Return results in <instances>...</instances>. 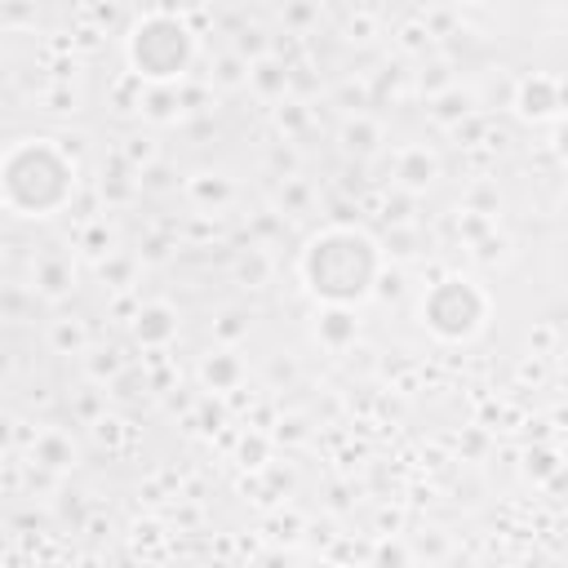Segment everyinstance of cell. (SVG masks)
I'll return each mask as SVG.
<instances>
[{
	"instance_id": "11",
	"label": "cell",
	"mask_w": 568,
	"mask_h": 568,
	"mask_svg": "<svg viewBox=\"0 0 568 568\" xmlns=\"http://www.w3.org/2000/svg\"><path fill=\"white\" fill-rule=\"evenodd\" d=\"M231 275H235V280H240L244 288H262V284L271 280V257H266L262 248H244V253L235 257Z\"/></svg>"
},
{
	"instance_id": "8",
	"label": "cell",
	"mask_w": 568,
	"mask_h": 568,
	"mask_svg": "<svg viewBox=\"0 0 568 568\" xmlns=\"http://www.w3.org/2000/svg\"><path fill=\"white\" fill-rule=\"evenodd\" d=\"M435 173H439V164H435V155H430L426 146H404V151L395 155V178H399V186H408V191L430 186Z\"/></svg>"
},
{
	"instance_id": "7",
	"label": "cell",
	"mask_w": 568,
	"mask_h": 568,
	"mask_svg": "<svg viewBox=\"0 0 568 568\" xmlns=\"http://www.w3.org/2000/svg\"><path fill=\"white\" fill-rule=\"evenodd\" d=\"M315 337L328 346V351H346L355 337H359V315L355 306H324L315 315Z\"/></svg>"
},
{
	"instance_id": "3",
	"label": "cell",
	"mask_w": 568,
	"mask_h": 568,
	"mask_svg": "<svg viewBox=\"0 0 568 568\" xmlns=\"http://www.w3.org/2000/svg\"><path fill=\"white\" fill-rule=\"evenodd\" d=\"M129 71L151 89H173L195 62V31L182 13L146 9L129 31Z\"/></svg>"
},
{
	"instance_id": "9",
	"label": "cell",
	"mask_w": 568,
	"mask_h": 568,
	"mask_svg": "<svg viewBox=\"0 0 568 568\" xmlns=\"http://www.w3.org/2000/svg\"><path fill=\"white\" fill-rule=\"evenodd\" d=\"M31 457L44 470H67V466H75V439L67 430H40L31 444Z\"/></svg>"
},
{
	"instance_id": "1",
	"label": "cell",
	"mask_w": 568,
	"mask_h": 568,
	"mask_svg": "<svg viewBox=\"0 0 568 568\" xmlns=\"http://www.w3.org/2000/svg\"><path fill=\"white\" fill-rule=\"evenodd\" d=\"M297 275L324 306H359L382 284V248L359 226H324L297 257Z\"/></svg>"
},
{
	"instance_id": "4",
	"label": "cell",
	"mask_w": 568,
	"mask_h": 568,
	"mask_svg": "<svg viewBox=\"0 0 568 568\" xmlns=\"http://www.w3.org/2000/svg\"><path fill=\"white\" fill-rule=\"evenodd\" d=\"M488 311H493L488 293L466 275H444L422 293V324L439 342H470L488 324Z\"/></svg>"
},
{
	"instance_id": "10",
	"label": "cell",
	"mask_w": 568,
	"mask_h": 568,
	"mask_svg": "<svg viewBox=\"0 0 568 568\" xmlns=\"http://www.w3.org/2000/svg\"><path fill=\"white\" fill-rule=\"evenodd\" d=\"M71 280H75L71 257H40V262H36V288H40L44 297H62V293L71 288Z\"/></svg>"
},
{
	"instance_id": "2",
	"label": "cell",
	"mask_w": 568,
	"mask_h": 568,
	"mask_svg": "<svg viewBox=\"0 0 568 568\" xmlns=\"http://www.w3.org/2000/svg\"><path fill=\"white\" fill-rule=\"evenodd\" d=\"M4 209L18 217H53L75 195V160L53 138H18L0 164Z\"/></svg>"
},
{
	"instance_id": "6",
	"label": "cell",
	"mask_w": 568,
	"mask_h": 568,
	"mask_svg": "<svg viewBox=\"0 0 568 568\" xmlns=\"http://www.w3.org/2000/svg\"><path fill=\"white\" fill-rule=\"evenodd\" d=\"M133 337H138L142 346H151V351L169 346V342L178 337V311H173L169 302H151V306H142V311L133 315Z\"/></svg>"
},
{
	"instance_id": "13",
	"label": "cell",
	"mask_w": 568,
	"mask_h": 568,
	"mask_svg": "<svg viewBox=\"0 0 568 568\" xmlns=\"http://www.w3.org/2000/svg\"><path fill=\"white\" fill-rule=\"evenodd\" d=\"M248 84L257 89V93H284V84H288V71L280 67V62H271V58H257L253 67H248Z\"/></svg>"
},
{
	"instance_id": "14",
	"label": "cell",
	"mask_w": 568,
	"mask_h": 568,
	"mask_svg": "<svg viewBox=\"0 0 568 568\" xmlns=\"http://www.w3.org/2000/svg\"><path fill=\"white\" fill-rule=\"evenodd\" d=\"M191 195L195 200H213V209H222L231 200V182L217 178V173H200V178H191Z\"/></svg>"
},
{
	"instance_id": "15",
	"label": "cell",
	"mask_w": 568,
	"mask_h": 568,
	"mask_svg": "<svg viewBox=\"0 0 568 568\" xmlns=\"http://www.w3.org/2000/svg\"><path fill=\"white\" fill-rule=\"evenodd\" d=\"M342 138H346V146H351V151H359V155H364V151H373V146H377V124L359 115L355 124H346V133H342Z\"/></svg>"
},
{
	"instance_id": "5",
	"label": "cell",
	"mask_w": 568,
	"mask_h": 568,
	"mask_svg": "<svg viewBox=\"0 0 568 568\" xmlns=\"http://www.w3.org/2000/svg\"><path fill=\"white\" fill-rule=\"evenodd\" d=\"M515 106L524 120H564L568 115V89L555 75H528L515 84Z\"/></svg>"
},
{
	"instance_id": "17",
	"label": "cell",
	"mask_w": 568,
	"mask_h": 568,
	"mask_svg": "<svg viewBox=\"0 0 568 568\" xmlns=\"http://www.w3.org/2000/svg\"><path fill=\"white\" fill-rule=\"evenodd\" d=\"M550 151L559 155V164L568 169V115L564 120H555V138H550Z\"/></svg>"
},
{
	"instance_id": "16",
	"label": "cell",
	"mask_w": 568,
	"mask_h": 568,
	"mask_svg": "<svg viewBox=\"0 0 568 568\" xmlns=\"http://www.w3.org/2000/svg\"><path fill=\"white\" fill-rule=\"evenodd\" d=\"M84 342L89 337H84V324L80 320H53V346L58 351H67V346L71 351H84Z\"/></svg>"
},
{
	"instance_id": "12",
	"label": "cell",
	"mask_w": 568,
	"mask_h": 568,
	"mask_svg": "<svg viewBox=\"0 0 568 568\" xmlns=\"http://www.w3.org/2000/svg\"><path fill=\"white\" fill-rule=\"evenodd\" d=\"M240 373H244V368H240V359H235L231 351L209 355V359H204V368H200V377H204L213 390H231V386L240 382Z\"/></svg>"
}]
</instances>
